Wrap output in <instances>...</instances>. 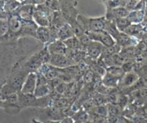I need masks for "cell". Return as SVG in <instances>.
Listing matches in <instances>:
<instances>
[{"label": "cell", "instance_id": "obj_1", "mask_svg": "<svg viewBox=\"0 0 147 123\" xmlns=\"http://www.w3.org/2000/svg\"><path fill=\"white\" fill-rule=\"evenodd\" d=\"M29 56L28 50L20 40L7 47L4 54L0 55V89L7 82L14 66Z\"/></svg>", "mask_w": 147, "mask_h": 123}, {"label": "cell", "instance_id": "obj_2", "mask_svg": "<svg viewBox=\"0 0 147 123\" xmlns=\"http://www.w3.org/2000/svg\"><path fill=\"white\" fill-rule=\"evenodd\" d=\"M77 22L86 33L90 32H98L105 30L106 31L109 20L105 16L98 17H86L81 14L78 16Z\"/></svg>", "mask_w": 147, "mask_h": 123}, {"label": "cell", "instance_id": "obj_3", "mask_svg": "<svg viewBox=\"0 0 147 123\" xmlns=\"http://www.w3.org/2000/svg\"><path fill=\"white\" fill-rule=\"evenodd\" d=\"M29 73L30 72L20 62L14 66L6 83L9 84L17 92H20Z\"/></svg>", "mask_w": 147, "mask_h": 123}, {"label": "cell", "instance_id": "obj_4", "mask_svg": "<svg viewBox=\"0 0 147 123\" xmlns=\"http://www.w3.org/2000/svg\"><path fill=\"white\" fill-rule=\"evenodd\" d=\"M60 12L67 23L70 26L77 24L79 12L77 10L78 2L76 0H59Z\"/></svg>", "mask_w": 147, "mask_h": 123}, {"label": "cell", "instance_id": "obj_5", "mask_svg": "<svg viewBox=\"0 0 147 123\" xmlns=\"http://www.w3.org/2000/svg\"><path fill=\"white\" fill-rule=\"evenodd\" d=\"M54 11L45 4L35 7L33 13V20L38 27H50Z\"/></svg>", "mask_w": 147, "mask_h": 123}, {"label": "cell", "instance_id": "obj_6", "mask_svg": "<svg viewBox=\"0 0 147 123\" xmlns=\"http://www.w3.org/2000/svg\"><path fill=\"white\" fill-rule=\"evenodd\" d=\"M9 31L8 35L9 37L14 38H22L24 37V26L25 22L19 17L15 13H12L8 17Z\"/></svg>", "mask_w": 147, "mask_h": 123}, {"label": "cell", "instance_id": "obj_7", "mask_svg": "<svg viewBox=\"0 0 147 123\" xmlns=\"http://www.w3.org/2000/svg\"><path fill=\"white\" fill-rule=\"evenodd\" d=\"M58 30L52 27H38L36 31V38L44 46L58 40L57 38Z\"/></svg>", "mask_w": 147, "mask_h": 123}, {"label": "cell", "instance_id": "obj_8", "mask_svg": "<svg viewBox=\"0 0 147 123\" xmlns=\"http://www.w3.org/2000/svg\"><path fill=\"white\" fill-rule=\"evenodd\" d=\"M1 108L6 113L10 115H18L22 109L19 102L18 92L10 95L1 102Z\"/></svg>", "mask_w": 147, "mask_h": 123}, {"label": "cell", "instance_id": "obj_9", "mask_svg": "<svg viewBox=\"0 0 147 123\" xmlns=\"http://www.w3.org/2000/svg\"><path fill=\"white\" fill-rule=\"evenodd\" d=\"M86 34L93 41L98 42L105 47H110L116 44V41L108 32L105 30L98 32H90Z\"/></svg>", "mask_w": 147, "mask_h": 123}, {"label": "cell", "instance_id": "obj_10", "mask_svg": "<svg viewBox=\"0 0 147 123\" xmlns=\"http://www.w3.org/2000/svg\"><path fill=\"white\" fill-rule=\"evenodd\" d=\"M49 64L57 69H66L70 66H76L78 63L70 58L67 57L64 54H55L51 55Z\"/></svg>", "mask_w": 147, "mask_h": 123}, {"label": "cell", "instance_id": "obj_11", "mask_svg": "<svg viewBox=\"0 0 147 123\" xmlns=\"http://www.w3.org/2000/svg\"><path fill=\"white\" fill-rule=\"evenodd\" d=\"M19 102L22 109L27 107L41 108V99L31 94H23L18 92Z\"/></svg>", "mask_w": 147, "mask_h": 123}, {"label": "cell", "instance_id": "obj_12", "mask_svg": "<svg viewBox=\"0 0 147 123\" xmlns=\"http://www.w3.org/2000/svg\"><path fill=\"white\" fill-rule=\"evenodd\" d=\"M140 79V76L136 71L125 73V74L121 78L119 84V88L122 91H125L132 87L136 84Z\"/></svg>", "mask_w": 147, "mask_h": 123}, {"label": "cell", "instance_id": "obj_13", "mask_svg": "<svg viewBox=\"0 0 147 123\" xmlns=\"http://www.w3.org/2000/svg\"><path fill=\"white\" fill-rule=\"evenodd\" d=\"M104 47L100 43L91 40L86 48V56L92 60H97L101 56Z\"/></svg>", "mask_w": 147, "mask_h": 123}, {"label": "cell", "instance_id": "obj_14", "mask_svg": "<svg viewBox=\"0 0 147 123\" xmlns=\"http://www.w3.org/2000/svg\"><path fill=\"white\" fill-rule=\"evenodd\" d=\"M37 73L36 72H30L26 78L20 92L23 94H34V91L37 87Z\"/></svg>", "mask_w": 147, "mask_h": 123}, {"label": "cell", "instance_id": "obj_15", "mask_svg": "<svg viewBox=\"0 0 147 123\" xmlns=\"http://www.w3.org/2000/svg\"><path fill=\"white\" fill-rule=\"evenodd\" d=\"M35 7L28 4H21L17 9L14 13L19 16L21 20L24 22H32L33 20V13H34Z\"/></svg>", "mask_w": 147, "mask_h": 123}, {"label": "cell", "instance_id": "obj_16", "mask_svg": "<svg viewBox=\"0 0 147 123\" xmlns=\"http://www.w3.org/2000/svg\"><path fill=\"white\" fill-rule=\"evenodd\" d=\"M129 14V11H128L124 7H116L112 9H106V18L109 21H115L116 20L123 17H127Z\"/></svg>", "mask_w": 147, "mask_h": 123}, {"label": "cell", "instance_id": "obj_17", "mask_svg": "<svg viewBox=\"0 0 147 123\" xmlns=\"http://www.w3.org/2000/svg\"><path fill=\"white\" fill-rule=\"evenodd\" d=\"M47 46L49 52L51 55L55 54H64L65 55L67 51V48L66 47L64 42L60 40H56L52 43H49Z\"/></svg>", "mask_w": 147, "mask_h": 123}, {"label": "cell", "instance_id": "obj_18", "mask_svg": "<svg viewBox=\"0 0 147 123\" xmlns=\"http://www.w3.org/2000/svg\"><path fill=\"white\" fill-rule=\"evenodd\" d=\"M144 32V27L142 24H131L123 33L129 35V36L142 40V35Z\"/></svg>", "mask_w": 147, "mask_h": 123}, {"label": "cell", "instance_id": "obj_19", "mask_svg": "<svg viewBox=\"0 0 147 123\" xmlns=\"http://www.w3.org/2000/svg\"><path fill=\"white\" fill-rule=\"evenodd\" d=\"M74 36H76L74 31L68 23H66L64 25L62 26L57 31V38L62 41H65Z\"/></svg>", "mask_w": 147, "mask_h": 123}, {"label": "cell", "instance_id": "obj_20", "mask_svg": "<svg viewBox=\"0 0 147 123\" xmlns=\"http://www.w3.org/2000/svg\"><path fill=\"white\" fill-rule=\"evenodd\" d=\"M120 79L112 76L110 73L106 72V74L102 78V84L110 89H116L119 87V84Z\"/></svg>", "mask_w": 147, "mask_h": 123}, {"label": "cell", "instance_id": "obj_21", "mask_svg": "<svg viewBox=\"0 0 147 123\" xmlns=\"http://www.w3.org/2000/svg\"><path fill=\"white\" fill-rule=\"evenodd\" d=\"M145 16V10H133L129 12L128 19L131 24H142Z\"/></svg>", "mask_w": 147, "mask_h": 123}, {"label": "cell", "instance_id": "obj_22", "mask_svg": "<svg viewBox=\"0 0 147 123\" xmlns=\"http://www.w3.org/2000/svg\"><path fill=\"white\" fill-rule=\"evenodd\" d=\"M122 48L117 44H115L114 46H110V47H104L101 56L100 58L106 59L108 58H110L111 56H113L114 55L119 54L121 51Z\"/></svg>", "mask_w": 147, "mask_h": 123}, {"label": "cell", "instance_id": "obj_23", "mask_svg": "<svg viewBox=\"0 0 147 123\" xmlns=\"http://www.w3.org/2000/svg\"><path fill=\"white\" fill-rule=\"evenodd\" d=\"M64 43L65 44L66 47L67 49L71 50H84L81 43H80V40L76 36L67 39L65 40Z\"/></svg>", "mask_w": 147, "mask_h": 123}, {"label": "cell", "instance_id": "obj_24", "mask_svg": "<svg viewBox=\"0 0 147 123\" xmlns=\"http://www.w3.org/2000/svg\"><path fill=\"white\" fill-rule=\"evenodd\" d=\"M114 22L115 24L117 27L118 30L120 32H124L129 26L131 24V22L129 21L128 17H123V18H119L116 20Z\"/></svg>", "mask_w": 147, "mask_h": 123}, {"label": "cell", "instance_id": "obj_25", "mask_svg": "<svg viewBox=\"0 0 147 123\" xmlns=\"http://www.w3.org/2000/svg\"><path fill=\"white\" fill-rule=\"evenodd\" d=\"M9 31L8 18L5 17H0V38L6 37Z\"/></svg>", "mask_w": 147, "mask_h": 123}, {"label": "cell", "instance_id": "obj_26", "mask_svg": "<svg viewBox=\"0 0 147 123\" xmlns=\"http://www.w3.org/2000/svg\"><path fill=\"white\" fill-rule=\"evenodd\" d=\"M106 72L120 79L125 74L124 71L123 70L121 66H109V67L106 68Z\"/></svg>", "mask_w": 147, "mask_h": 123}, {"label": "cell", "instance_id": "obj_27", "mask_svg": "<svg viewBox=\"0 0 147 123\" xmlns=\"http://www.w3.org/2000/svg\"><path fill=\"white\" fill-rule=\"evenodd\" d=\"M141 1L142 0H126L124 7L129 12L136 10L139 8Z\"/></svg>", "mask_w": 147, "mask_h": 123}, {"label": "cell", "instance_id": "obj_28", "mask_svg": "<svg viewBox=\"0 0 147 123\" xmlns=\"http://www.w3.org/2000/svg\"><path fill=\"white\" fill-rule=\"evenodd\" d=\"M45 4L54 12L60 11V3L59 0H45Z\"/></svg>", "mask_w": 147, "mask_h": 123}, {"label": "cell", "instance_id": "obj_29", "mask_svg": "<svg viewBox=\"0 0 147 123\" xmlns=\"http://www.w3.org/2000/svg\"><path fill=\"white\" fill-rule=\"evenodd\" d=\"M95 73L92 69H88L85 71L84 75H83V80L86 84L91 83L94 79Z\"/></svg>", "mask_w": 147, "mask_h": 123}, {"label": "cell", "instance_id": "obj_30", "mask_svg": "<svg viewBox=\"0 0 147 123\" xmlns=\"http://www.w3.org/2000/svg\"><path fill=\"white\" fill-rule=\"evenodd\" d=\"M45 0H25L22 4H28V5L37 7V6L45 4Z\"/></svg>", "mask_w": 147, "mask_h": 123}, {"label": "cell", "instance_id": "obj_31", "mask_svg": "<svg viewBox=\"0 0 147 123\" xmlns=\"http://www.w3.org/2000/svg\"><path fill=\"white\" fill-rule=\"evenodd\" d=\"M98 1H100V2L103 3V4H104V5H106V4H108V3L111 2V1H113V0H98Z\"/></svg>", "mask_w": 147, "mask_h": 123}, {"label": "cell", "instance_id": "obj_32", "mask_svg": "<svg viewBox=\"0 0 147 123\" xmlns=\"http://www.w3.org/2000/svg\"><path fill=\"white\" fill-rule=\"evenodd\" d=\"M4 1H5L6 3H8V2H11V1H15V0H3Z\"/></svg>", "mask_w": 147, "mask_h": 123}, {"label": "cell", "instance_id": "obj_33", "mask_svg": "<svg viewBox=\"0 0 147 123\" xmlns=\"http://www.w3.org/2000/svg\"><path fill=\"white\" fill-rule=\"evenodd\" d=\"M17 1H19V2L20 3V4H22L23 2H24V1H25V0H17Z\"/></svg>", "mask_w": 147, "mask_h": 123}, {"label": "cell", "instance_id": "obj_34", "mask_svg": "<svg viewBox=\"0 0 147 123\" xmlns=\"http://www.w3.org/2000/svg\"><path fill=\"white\" fill-rule=\"evenodd\" d=\"M0 107H1V102H0Z\"/></svg>", "mask_w": 147, "mask_h": 123}, {"label": "cell", "instance_id": "obj_35", "mask_svg": "<svg viewBox=\"0 0 147 123\" xmlns=\"http://www.w3.org/2000/svg\"><path fill=\"white\" fill-rule=\"evenodd\" d=\"M146 41H147V40H146Z\"/></svg>", "mask_w": 147, "mask_h": 123}]
</instances>
